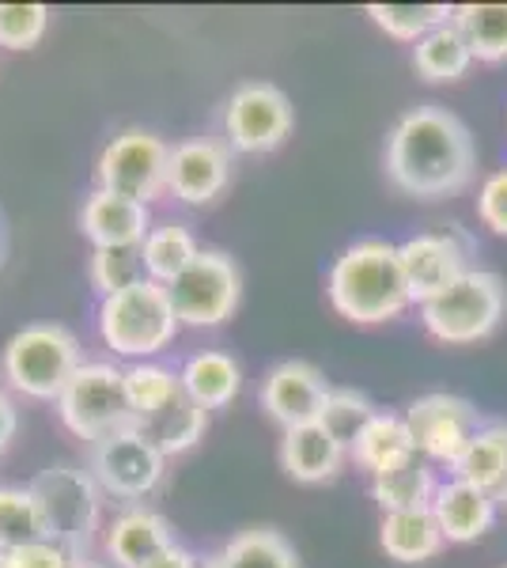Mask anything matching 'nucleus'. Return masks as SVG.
<instances>
[{"label": "nucleus", "instance_id": "nucleus-1", "mask_svg": "<svg viewBox=\"0 0 507 568\" xmlns=\"http://www.w3.org/2000/svg\"><path fill=\"white\" fill-rule=\"evenodd\" d=\"M383 168L394 190L417 201L455 197L477 175L474 133L455 110L420 103L405 110L386 133Z\"/></svg>", "mask_w": 507, "mask_h": 568}, {"label": "nucleus", "instance_id": "nucleus-2", "mask_svg": "<svg viewBox=\"0 0 507 568\" xmlns=\"http://www.w3.org/2000/svg\"><path fill=\"white\" fill-rule=\"evenodd\" d=\"M326 296L341 318L359 326H379L409 311L413 296L405 284L398 243L359 240L337 254L326 277Z\"/></svg>", "mask_w": 507, "mask_h": 568}, {"label": "nucleus", "instance_id": "nucleus-3", "mask_svg": "<svg viewBox=\"0 0 507 568\" xmlns=\"http://www.w3.org/2000/svg\"><path fill=\"white\" fill-rule=\"evenodd\" d=\"M95 326L107 349L114 356H125V361H152L182 329V323L174 318L168 288L149 277L136 281L133 288L99 300Z\"/></svg>", "mask_w": 507, "mask_h": 568}, {"label": "nucleus", "instance_id": "nucleus-4", "mask_svg": "<svg viewBox=\"0 0 507 568\" xmlns=\"http://www.w3.org/2000/svg\"><path fill=\"white\" fill-rule=\"evenodd\" d=\"M80 364H84V353H80L77 334L61 323H31L16 329L0 353V372L8 387L34 402H58Z\"/></svg>", "mask_w": 507, "mask_h": 568}, {"label": "nucleus", "instance_id": "nucleus-5", "mask_svg": "<svg viewBox=\"0 0 507 568\" xmlns=\"http://www.w3.org/2000/svg\"><path fill=\"white\" fill-rule=\"evenodd\" d=\"M27 489L34 493L50 542L69 549L72 557H91V546L99 538V508H103V489L91 478L88 466L53 463L31 478Z\"/></svg>", "mask_w": 507, "mask_h": 568}, {"label": "nucleus", "instance_id": "nucleus-6", "mask_svg": "<svg viewBox=\"0 0 507 568\" xmlns=\"http://www.w3.org/2000/svg\"><path fill=\"white\" fill-rule=\"evenodd\" d=\"M507 315V284L493 270H469L450 288L420 304V323L444 345H477Z\"/></svg>", "mask_w": 507, "mask_h": 568}, {"label": "nucleus", "instance_id": "nucleus-7", "mask_svg": "<svg viewBox=\"0 0 507 568\" xmlns=\"http://www.w3.org/2000/svg\"><path fill=\"white\" fill-rule=\"evenodd\" d=\"M58 414L64 428L72 436L88 439V444H95V439L110 433H122V428H133L136 417L125 398V368L107 361H84L80 372L69 379V387L61 390Z\"/></svg>", "mask_w": 507, "mask_h": 568}, {"label": "nucleus", "instance_id": "nucleus-8", "mask_svg": "<svg viewBox=\"0 0 507 568\" xmlns=\"http://www.w3.org/2000/svg\"><path fill=\"white\" fill-rule=\"evenodd\" d=\"M168 160L171 144L163 136L141 130V125L122 130L118 136H110L107 149L99 152L95 190L152 205L155 197L168 194Z\"/></svg>", "mask_w": 507, "mask_h": 568}, {"label": "nucleus", "instance_id": "nucleus-9", "mask_svg": "<svg viewBox=\"0 0 507 568\" xmlns=\"http://www.w3.org/2000/svg\"><path fill=\"white\" fill-rule=\"evenodd\" d=\"M168 296L174 307V318L182 326H220L239 311L243 300V273L227 251L201 246V254L190 262L186 273H179L168 284Z\"/></svg>", "mask_w": 507, "mask_h": 568}, {"label": "nucleus", "instance_id": "nucleus-10", "mask_svg": "<svg viewBox=\"0 0 507 568\" xmlns=\"http://www.w3.org/2000/svg\"><path fill=\"white\" fill-rule=\"evenodd\" d=\"M88 470L107 497L122 500L129 508V504H141L160 489L168 459L133 425L88 444Z\"/></svg>", "mask_w": 507, "mask_h": 568}, {"label": "nucleus", "instance_id": "nucleus-11", "mask_svg": "<svg viewBox=\"0 0 507 568\" xmlns=\"http://www.w3.org/2000/svg\"><path fill=\"white\" fill-rule=\"evenodd\" d=\"M402 417L409 425V436L417 444L420 459L447 463V466H455L458 455L469 447V439L485 428L481 409L469 398H463V394H450V390L420 394V398L409 402V409Z\"/></svg>", "mask_w": 507, "mask_h": 568}, {"label": "nucleus", "instance_id": "nucleus-12", "mask_svg": "<svg viewBox=\"0 0 507 568\" xmlns=\"http://www.w3.org/2000/svg\"><path fill=\"white\" fill-rule=\"evenodd\" d=\"M296 125L292 99L270 80L239 84L224 106V136L227 149L243 155H265L281 149Z\"/></svg>", "mask_w": 507, "mask_h": 568}, {"label": "nucleus", "instance_id": "nucleus-13", "mask_svg": "<svg viewBox=\"0 0 507 568\" xmlns=\"http://www.w3.org/2000/svg\"><path fill=\"white\" fill-rule=\"evenodd\" d=\"M469 254H474V243H469L458 227H450V232L409 235L405 243H398L402 273H405V284H409L413 304H428L432 296H439V292L450 288L463 273L474 270Z\"/></svg>", "mask_w": 507, "mask_h": 568}, {"label": "nucleus", "instance_id": "nucleus-14", "mask_svg": "<svg viewBox=\"0 0 507 568\" xmlns=\"http://www.w3.org/2000/svg\"><path fill=\"white\" fill-rule=\"evenodd\" d=\"M329 390L334 387H329V379L322 375L318 364L281 361V364H273L270 375L262 379L257 402H262L265 417L276 420V425L288 433V428H303V425L322 420Z\"/></svg>", "mask_w": 507, "mask_h": 568}, {"label": "nucleus", "instance_id": "nucleus-15", "mask_svg": "<svg viewBox=\"0 0 507 568\" xmlns=\"http://www.w3.org/2000/svg\"><path fill=\"white\" fill-rule=\"evenodd\" d=\"M232 149L212 136H193L171 149L168 194L182 205H209L232 186Z\"/></svg>", "mask_w": 507, "mask_h": 568}, {"label": "nucleus", "instance_id": "nucleus-16", "mask_svg": "<svg viewBox=\"0 0 507 568\" xmlns=\"http://www.w3.org/2000/svg\"><path fill=\"white\" fill-rule=\"evenodd\" d=\"M174 542L179 538H174L171 519L155 508H144V504H129L103 527V549L110 568H141Z\"/></svg>", "mask_w": 507, "mask_h": 568}, {"label": "nucleus", "instance_id": "nucleus-17", "mask_svg": "<svg viewBox=\"0 0 507 568\" xmlns=\"http://www.w3.org/2000/svg\"><path fill=\"white\" fill-rule=\"evenodd\" d=\"M80 232L91 243V251H122L141 246L152 232V213L141 201H129L107 190H91L80 209Z\"/></svg>", "mask_w": 507, "mask_h": 568}, {"label": "nucleus", "instance_id": "nucleus-18", "mask_svg": "<svg viewBox=\"0 0 507 568\" xmlns=\"http://www.w3.org/2000/svg\"><path fill=\"white\" fill-rule=\"evenodd\" d=\"M345 459H348V447L322 420L303 428H288L281 439V470L300 485L334 481Z\"/></svg>", "mask_w": 507, "mask_h": 568}, {"label": "nucleus", "instance_id": "nucleus-19", "mask_svg": "<svg viewBox=\"0 0 507 568\" xmlns=\"http://www.w3.org/2000/svg\"><path fill=\"white\" fill-rule=\"evenodd\" d=\"M496 511H500L496 500H488L481 489H474V485H466L458 478L439 481L436 497H432V516H436L447 542H455V546L485 538L496 524Z\"/></svg>", "mask_w": 507, "mask_h": 568}, {"label": "nucleus", "instance_id": "nucleus-20", "mask_svg": "<svg viewBox=\"0 0 507 568\" xmlns=\"http://www.w3.org/2000/svg\"><path fill=\"white\" fill-rule=\"evenodd\" d=\"M450 478L481 489L488 500H496V508L507 504V420H485L481 433L450 466Z\"/></svg>", "mask_w": 507, "mask_h": 568}, {"label": "nucleus", "instance_id": "nucleus-21", "mask_svg": "<svg viewBox=\"0 0 507 568\" xmlns=\"http://www.w3.org/2000/svg\"><path fill=\"white\" fill-rule=\"evenodd\" d=\"M348 459H353L359 470L386 474V470H398L409 459H417V444L409 436V425H405L402 414H386L379 409L364 428L356 433V439L348 444Z\"/></svg>", "mask_w": 507, "mask_h": 568}, {"label": "nucleus", "instance_id": "nucleus-22", "mask_svg": "<svg viewBox=\"0 0 507 568\" xmlns=\"http://www.w3.org/2000/svg\"><path fill=\"white\" fill-rule=\"evenodd\" d=\"M201 568H303L296 546L276 527H246L227 538Z\"/></svg>", "mask_w": 507, "mask_h": 568}, {"label": "nucleus", "instance_id": "nucleus-23", "mask_svg": "<svg viewBox=\"0 0 507 568\" xmlns=\"http://www.w3.org/2000/svg\"><path fill=\"white\" fill-rule=\"evenodd\" d=\"M205 428H209V409H201L186 390H182L174 402H168L160 414L136 420V433L149 439L163 459L193 452V447L205 439Z\"/></svg>", "mask_w": 507, "mask_h": 568}, {"label": "nucleus", "instance_id": "nucleus-24", "mask_svg": "<svg viewBox=\"0 0 507 568\" xmlns=\"http://www.w3.org/2000/svg\"><path fill=\"white\" fill-rule=\"evenodd\" d=\"M379 546L391 561L398 565H424L432 557H439V549L447 546L444 530H439L432 508L420 511H391L379 524Z\"/></svg>", "mask_w": 507, "mask_h": 568}, {"label": "nucleus", "instance_id": "nucleus-25", "mask_svg": "<svg viewBox=\"0 0 507 568\" xmlns=\"http://www.w3.org/2000/svg\"><path fill=\"white\" fill-rule=\"evenodd\" d=\"M182 390L197 402L201 409H224L235 402V394L243 390V368L235 364V356L220 349H201L193 353L179 368Z\"/></svg>", "mask_w": 507, "mask_h": 568}, {"label": "nucleus", "instance_id": "nucleus-26", "mask_svg": "<svg viewBox=\"0 0 507 568\" xmlns=\"http://www.w3.org/2000/svg\"><path fill=\"white\" fill-rule=\"evenodd\" d=\"M469 65H474V53H469L466 34L455 27V16H450V23L428 31L413 45V69L428 84H455L466 77Z\"/></svg>", "mask_w": 507, "mask_h": 568}, {"label": "nucleus", "instance_id": "nucleus-27", "mask_svg": "<svg viewBox=\"0 0 507 568\" xmlns=\"http://www.w3.org/2000/svg\"><path fill=\"white\" fill-rule=\"evenodd\" d=\"M201 254L197 235L190 232V224L182 220H163V224H152L149 240L141 243V262H144V277L155 284H168L179 277V273L190 270V262Z\"/></svg>", "mask_w": 507, "mask_h": 568}, {"label": "nucleus", "instance_id": "nucleus-28", "mask_svg": "<svg viewBox=\"0 0 507 568\" xmlns=\"http://www.w3.org/2000/svg\"><path fill=\"white\" fill-rule=\"evenodd\" d=\"M439 481H436V470L420 459H409L398 470H386V474H375L372 478V500L383 508V516L391 511H420V508H432V497H436Z\"/></svg>", "mask_w": 507, "mask_h": 568}, {"label": "nucleus", "instance_id": "nucleus-29", "mask_svg": "<svg viewBox=\"0 0 507 568\" xmlns=\"http://www.w3.org/2000/svg\"><path fill=\"white\" fill-rule=\"evenodd\" d=\"M455 27L466 34L474 61L485 65L507 61V4H458Z\"/></svg>", "mask_w": 507, "mask_h": 568}, {"label": "nucleus", "instance_id": "nucleus-30", "mask_svg": "<svg viewBox=\"0 0 507 568\" xmlns=\"http://www.w3.org/2000/svg\"><path fill=\"white\" fill-rule=\"evenodd\" d=\"M50 542L45 516L27 485H0V549Z\"/></svg>", "mask_w": 507, "mask_h": 568}, {"label": "nucleus", "instance_id": "nucleus-31", "mask_svg": "<svg viewBox=\"0 0 507 568\" xmlns=\"http://www.w3.org/2000/svg\"><path fill=\"white\" fill-rule=\"evenodd\" d=\"M179 394H182V379H179V372L168 368V364L136 361L125 368V398H129V409H133L136 420L160 414V409L179 398Z\"/></svg>", "mask_w": 507, "mask_h": 568}, {"label": "nucleus", "instance_id": "nucleus-32", "mask_svg": "<svg viewBox=\"0 0 507 568\" xmlns=\"http://www.w3.org/2000/svg\"><path fill=\"white\" fill-rule=\"evenodd\" d=\"M364 12L372 16V23L379 27L383 34L417 45L428 31L450 23L455 8L450 4H367Z\"/></svg>", "mask_w": 507, "mask_h": 568}, {"label": "nucleus", "instance_id": "nucleus-33", "mask_svg": "<svg viewBox=\"0 0 507 568\" xmlns=\"http://www.w3.org/2000/svg\"><path fill=\"white\" fill-rule=\"evenodd\" d=\"M88 281L99 296H114L122 288H133L144 281L141 246H122V251H91L88 258Z\"/></svg>", "mask_w": 507, "mask_h": 568}, {"label": "nucleus", "instance_id": "nucleus-34", "mask_svg": "<svg viewBox=\"0 0 507 568\" xmlns=\"http://www.w3.org/2000/svg\"><path fill=\"white\" fill-rule=\"evenodd\" d=\"M379 409H375V402L367 398L364 390H353V387H334L326 398V409H322V425L334 433L341 444H353L359 428L367 425Z\"/></svg>", "mask_w": 507, "mask_h": 568}, {"label": "nucleus", "instance_id": "nucleus-35", "mask_svg": "<svg viewBox=\"0 0 507 568\" xmlns=\"http://www.w3.org/2000/svg\"><path fill=\"white\" fill-rule=\"evenodd\" d=\"M50 31L45 4H0V50H34Z\"/></svg>", "mask_w": 507, "mask_h": 568}, {"label": "nucleus", "instance_id": "nucleus-36", "mask_svg": "<svg viewBox=\"0 0 507 568\" xmlns=\"http://www.w3.org/2000/svg\"><path fill=\"white\" fill-rule=\"evenodd\" d=\"M477 216H481V224L488 232L507 240V168L493 171V175L481 182V190H477Z\"/></svg>", "mask_w": 507, "mask_h": 568}, {"label": "nucleus", "instance_id": "nucleus-37", "mask_svg": "<svg viewBox=\"0 0 507 568\" xmlns=\"http://www.w3.org/2000/svg\"><path fill=\"white\" fill-rule=\"evenodd\" d=\"M72 554L58 542H31L20 549H0V568H69Z\"/></svg>", "mask_w": 507, "mask_h": 568}, {"label": "nucleus", "instance_id": "nucleus-38", "mask_svg": "<svg viewBox=\"0 0 507 568\" xmlns=\"http://www.w3.org/2000/svg\"><path fill=\"white\" fill-rule=\"evenodd\" d=\"M16 433H20V409H16L12 394L0 390V455H4L8 447H12Z\"/></svg>", "mask_w": 507, "mask_h": 568}, {"label": "nucleus", "instance_id": "nucleus-39", "mask_svg": "<svg viewBox=\"0 0 507 568\" xmlns=\"http://www.w3.org/2000/svg\"><path fill=\"white\" fill-rule=\"evenodd\" d=\"M141 568H201V557L182 542H174L171 549H163L160 557H152V561L141 565Z\"/></svg>", "mask_w": 507, "mask_h": 568}, {"label": "nucleus", "instance_id": "nucleus-40", "mask_svg": "<svg viewBox=\"0 0 507 568\" xmlns=\"http://www.w3.org/2000/svg\"><path fill=\"white\" fill-rule=\"evenodd\" d=\"M4 258H8V220L0 213V265H4Z\"/></svg>", "mask_w": 507, "mask_h": 568}, {"label": "nucleus", "instance_id": "nucleus-41", "mask_svg": "<svg viewBox=\"0 0 507 568\" xmlns=\"http://www.w3.org/2000/svg\"><path fill=\"white\" fill-rule=\"evenodd\" d=\"M69 568H110L107 561H95V557H72Z\"/></svg>", "mask_w": 507, "mask_h": 568}, {"label": "nucleus", "instance_id": "nucleus-42", "mask_svg": "<svg viewBox=\"0 0 507 568\" xmlns=\"http://www.w3.org/2000/svg\"><path fill=\"white\" fill-rule=\"evenodd\" d=\"M504 568H507V565H504Z\"/></svg>", "mask_w": 507, "mask_h": 568}]
</instances>
